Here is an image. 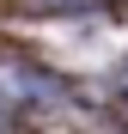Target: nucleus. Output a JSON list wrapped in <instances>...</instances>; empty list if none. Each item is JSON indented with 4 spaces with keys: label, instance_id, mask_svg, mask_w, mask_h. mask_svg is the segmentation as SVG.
<instances>
[{
    "label": "nucleus",
    "instance_id": "f257e3e1",
    "mask_svg": "<svg viewBox=\"0 0 128 134\" xmlns=\"http://www.w3.org/2000/svg\"><path fill=\"white\" fill-rule=\"evenodd\" d=\"M0 85H18L12 98H31V104H37V98H55V79H49V73L37 79V73H25V67H0Z\"/></svg>",
    "mask_w": 128,
    "mask_h": 134
}]
</instances>
